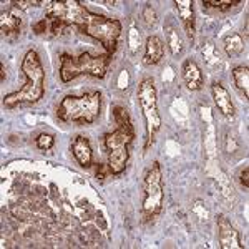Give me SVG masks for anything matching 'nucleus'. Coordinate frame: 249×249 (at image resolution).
Masks as SVG:
<instances>
[{
	"mask_svg": "<svg viewBox=\"0 0 249 249\" xmlns=\"http://www.w3.org/2000/svg\"><path fill=\"white\" fill-rule=\"evenodd\" d=\"M164 201V179L158 161H153L146 171L143 181V203L142 214L144 221H153L163 211Z\"/></svg>",
	"mask_w": 249,
	"mask_h": 249,
	"instance_id": "423d86ee",
	"label": "nucleus"
},
{
	"mask_svg": "<svg viewBox=\"0 0 249 249\" xmlns=\"http://www.w3.org/2000/svg\"><path fill=\"white\" fill-rule=\"evenodd\" d=\"M20 27H22V20L17 17L12 12H3L2 17H0V30H2L3 35H17L20 32Z\"/></svg>",
	"mask_w": 249,
	"mask_h": 249,
	"instance_id": "4468645a",
	"label": "nucleus"
},
{
	"mask_svg": "<svg viewBox=\"0 0 249 249\" xmlns=\"http://www.w3.org/2000/svg\"><path fill=\"white\" fill-rule=\"evenodd\" d=\"M110 175H111V171H110V168H108V164H103V166H100L98 170H96V178L98 179H105Z\"/></svg>",
	"mask_w": 249,
	"mask_h": 249,
	"instance_id": "4be33fe9",
	"label": "nucleus"
},
{
	"mask_svg": "<svg viewBox=\"0 0 249 249\" xmlns=\"http://www.w3.org/2000/svg\"><path fill=\"white\" fill-rule=\"evenodd\" d=\"M216 226H218V239H219V248L221 249H238L243 248L239 241V234L236 231V228L230 223V219L226 216L219 214L216 218Z\"/></svg>",
	"mask_w": 249,
	"mask_h": 249,
	"instance_id": "6e6552de",
	"label": "nucleus"
},
{
	"mask_svg": "<svg viewBox=\"0 0 249 249\" xmlns=\"http://www.w3.org/2000/svg\"><path fill=\"white\" fill-rule=\"evenodd\" d=\"M22 71L25 83L18 91L3 96V107L14 110L20 105H34L42 100L45 93V71H43L40 55L35 50H29L22 60Z\"/></svg>",
	"mask_w": 249,
	"mask_h": 249,
	"instance_id": "f03ea898",
	"label": "nucleus"
},
{
	"mask_svg": "<svg viewBox=\"0 0 249 249\" xmlns=\"http://www.w3.org/2000/svg\"><path fill=\"white\" fill-rule=\"evenodd\" d=\"M164 57V43L163 40L156 35L146 38V50H144V57L143 63L144 65H156V63L161 62V58Z\"/></svg>",
	"mask_w": 249,
	"mask_h": 249,
	"instance_id": "ddd939ff",
	"label": "nucleus"
},
{
	"mask_svg": "<svg viewBox=\"0 0 249 249\" xmlns=\"http://www.w3.org/2000/svg\"><path fill=\"white\" fill-rule=\"evenodd\" d=\"M138 103L142 107L144 122H146V143H144V150L153 144L155 136L161 128V116L158 111V100H156V88L153 78H144L140 82L138 91Z\"/></svg>",
	"mask_w": 249,
	"mask_h": 249,
	"instance_id": "0eeeda50",
	"label": "nucleus"
},
{
	"mask_svg": "<svg viewBox=\"0 0 249 249\" xmlns=\"http://www.w3.org/2000/svg\"><path fill=\"white\" fill-rule=\"evenodd\" d=\"M102 111V93L88 91L82 96L67 95L60 102L57 116L63 123L90 124L100 116Z\"/></svg>",
	"mask_w": 249,
	"mask_h": 249,
	"instance_id": "7ed1b4c3",
	"label": "nucleus"
},
{
	"mask_svg": "<svg viewBox=\"0 0 249 249\" xmlns=\"http://www.w3.org/2000/svg\"><path fill=\"white\" fill-rule=\"evenodd\" d=\"M181 73H183V80H184V83H186L188 90H191V91L201 90L204 85V77H203L201 68H199V65L195 60H191V58L184 60Z\"/></svg>",
	"mask_w": 249,
	"mask_h": 249,
	"instance_id": "9b49d317",
	"label": "nucleus"
},
{
	"mask_svg": "<svg viewBox=\"0 0 249 249\" xmlns=\"http://www.w3.org/2000/svg\"><path fill=\"white\" fill-rule=\"evenodd\" d=\"M166 43H168V47H170L173 57H178L183 52L181 38H179L178 32L175 30V27H171V25L166 27Z\"/></svg>",
	"mask_w": 249,
	"mask_h": 249,
	"instance_id": "f3484780",
	"label": "nucleus"
},
{
	"mask_svg": "<svg viewBox=\"0 0 249 249\" xmlns=\"http://www.w3.org/2000/svg\"><path fill=\"white\" fill-rule=\"evenodd\" d=\"M71 153L82 168H90L93 164V150H91L90 140L83 135H78L71 142Z\"/></svg>",
	"mask_w": 249,
	"mask_h": 249,
	"instance_id": "9d476101",
	"label": "nucleus"
},
{
	"mask_svg": "<svg viewBox=\"0 0 249 249\" xmlns=\"http://www.w3.org/2000/svg\"><path fill=\"white\" fill-rule=\"evenodd\" d=\"M239 0H221V2H216V0H206L204 2L203 0V5L206 7V9H214V10H230L232 7L239 5Z\"/></svg>",
	"mask_w": 249,
	"mask_h": 249,
	"instance_id": "a211bd4d",
	"label": "nucleus"
},
{
	"mask_svg": "<svg viewBox=\"0 0 249 249\" xmlns=\"http://www.w3.org/2000/svg\"><path fill=\"white\" fill-rule=\"evenodd\" d=\"M111 63V57L105 55H91L88 52H83L78 57H71L68 53H62L60 57V78L63 83H68L75 80L80 75L93 78H105L108 67Z\"/></svg>",
	"mask_w": 249,
	"mask_h": 249,
	"instance_id": "20e7f679",
	"label": "nucleus"
},
{
	"mask_svg": "<svg viewBox=\"0 0 249 249\" xmlns=\"http://www.w3.org/2000/svg\"><path fill=\"white\" fill-rule=\"evenodd\" d=\"M211 93H213V100H214L216 107H218V110L221 111V115L226 116V118H232V116L236 115V108L226 88L216 82L211 85Z\"/></svg>",
	"mask_w": 249,
	"mask_h": 249,
	"instance_id": "f8f14e48",
	"label": "nucleus"
},
{
	"mask_svg": "<svg viewBox=\"0 0 249 249\" xmlns=\"http://www.w3.org/2000/svg\"><path fill=\"white\" fill-rule=\"evenodd\" d=\"M244 50V40L241 38V35L238 34H231L228 35L224 40V52H226L228 57H238L241 52Z\"/></svg>",
	"mask_w": 249,
	"mask_h": 249,
	"instance_id": "dca6fc26",
	"label": "nucleus"
},
{
	"mask_svg": "<svg viewBox=\"0 0 249 249\" xmlns=\"http://www.w3.org/2000/svg\"><path fill=\"white\" fill-rule=\"evenodd\" d=\"M0 71H2V82H5V65H3V63H0Z\"/></svg>",
	"mask_w": 249,
	"mask_h": 249,
	"instance_id": "b1692460",
	"label": "nucleus"
},
{
	"mask_svg": "<svg viewBox=\"0 0 249 249\" xmlns=\"http://www.w3.org/2000/svg\"><path fill=\"white\" fill-rule=\"evenodd\" d=\"M47 30H50V29H48V20H47V18L40 20L38 23H35V25H34V32H35V34H37V35L45 34Z\"/></svg>",
	"mask_w": 249,
	"mask_h": 249,
	"instance_id": "412c9836",
	"label": "nucleus"
},
{
	"mask_svg": "<svg viewBox=\"0 0 249 249\" xmlns=\"http://www.w3.org/2000/svg\"><path fill=\"white\" fill-rule=\"evenodd\" d=\"M239 181H241V184H243V186L248 190V188H249V170H248V168H244V170L241 171Z\"/></svg>",
	"mask_w": 249,
	"mask_h": 249,
	"instance_id": "5701e85b",
	"label": "nucleus"
},
{
	"mask_svg": "<svg viewBox=\"0 0 249 249\" xmlns=\"http://www.w3.org/2000/svg\"><path fill=\"white\" fill-rule=\"evenodd\" d=\"M232 80H234V85L238 87V90L244 95V98H249V67L241 65L236 67L231 71Z\"/></svg>",
	"mask_w": 249,
	"mask_h": 249,
	"instance_id": "2eb2a0df",
	"label": "nucleus"
},
{
	"mask_svg": "<svg viewBox=\"0 0 249 249\" xmlns=\"http://www.w3.org/2000/svg\"><path fill=\"white\" fill-rule=\"evenodd\" d=\"M53 144H55V136L53 135L40 133L37 136V148H38V150H43V151L52 150V148H53Z\"/></svg>",
	"mask_w": 249,
	"mask_h": 249,
	"instance_id": "6ab92c4d",
	"label": "nucleus"
},
{
	"mask_svg": "<svg viewBox=\"0 0 249 249\" xmlns=\"http://www.w3.org/2000/svg\"><path fill=\"white\" fill-rule=\"evenodd\" d=\"M143 17H144V22H146L148 27H153L156 23V14H155V10L151 9V7H146V9H144Z\"/></svg>",
	"mask_w": 249,
	"mask_h": 249,
	"instance_id": "aec40b11",
	"label": "nucleus"
},
{
	"mask_svg": "<svg viewBox=\"0 0 249 249\" xmlns=\"http://www.w3.org/2000/svg\"><path fill=\"white\" fill-rule=\"evenodd\" d=\"M175 7L178 10L179 20H181L184 30H186L188 38L191 43L195 42V32H196V20H195V9H193V0H175Z\"/></svg>",
	"mask_w": 249,
	"mask_h": 249,
	"instance_id": "1a4fd4ad",
	"label": "nucleus"
},
{
	"mask_svg": "<svg viewBox=\"0 0 249 249\" xmlns=\"http://www.w3.org/2000/svg\"><path fill=\"white\" fill-rule=\"evenodd\" d=\"M113 118L118 128L113 133L105 135L103 144H105L107 156H108V168L111 175H122L126 168L128 158H130V144L133 143L135 131L128 111L123 107L116 105L113 108Z\"/></svg>",
	"mask_w": 249,
	"mask_h": 249,
	"instance_id": "f257e3e1",
	"label": "nucleus"
},
{
	"mask_svg": "<svg viewBox=\"0 0 249 249\" xmlns=\"http://www.w3.org/2000/svg\"><path fill=\"white\" fill-rule=\"evenodd\" d=\"M77 29L83 32V34L90 35L91 38L98 40L110 57L116 52L120 35H122V23H120V20L93 14V12L87 9L83 17L77 23Z\"/></svg>",
	"mask_w": 249,
	"mask_h": 249,
	"instance_id": "39448f33",
	"label": "nucleus"
}]
</instances>
